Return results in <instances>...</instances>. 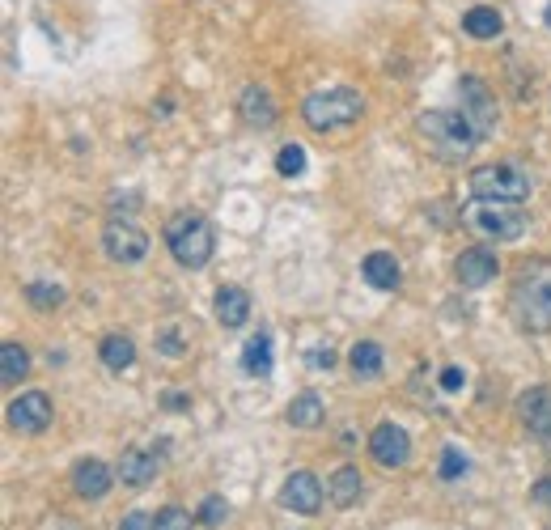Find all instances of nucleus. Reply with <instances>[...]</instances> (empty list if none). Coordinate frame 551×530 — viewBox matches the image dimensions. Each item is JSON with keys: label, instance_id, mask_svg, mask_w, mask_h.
I'll return each instance as SVG.
<instances>
[{"label": "nucleus", "instance_id": "dca6fc26", "mask_svg": "<svg viewBox=\"0 0 551 530\" xmlns=\"http://www.w3.org/2000/svg\"><path fill=\"white\" fill-rule=\"evenodd\" d=\"M361 276L369 280L373 289H382V293H395V289H399V280H403V272H399V259L390 255V251H373V255H365V263H361Z\"/></svg>", "mask_w": 551, "mask_h": 530}, {"label": "nucleus", "instance_id": "cd10ccee", "mask_svg": "<svg viewBox=\"0 0 551 530\" xmlns=\"http://www.w3.org/2000/svg\"><path fill=\"white\" fill-rule=\"evenodd\" d=\"M225 522H229V501H225V497H208V501L200 505V526L217 530V526H225Z\"/></svg>", "mask_w": 551, "mask_h": 530}, {"label": "nucleus", "instance_id": "412c9836", "mask_svg": "<svg viewBox=\"0 0 551 530\" xmlns=\"http://www.w3.org/2000/svg\"><path fill=\"white\" fill-rule=\"evenodd\" d=\"M323 416H327V408H323V395H318V391H301L289 403V424H293V429H318Z\"/></svg>", "mask_w": 551, "mask_h": 530}, {"label": "nucleus", "instance_id": "bb28decb", "mask_svg": "<svg viewBox=\"0 0 551 530\" xmlns=\"http://www.w3.org/2000/svg\"><path fill=\"white\" fill-rule=\"evenodd\" d=\"M276 170L284 174V179H297V174H306V149L301 145H284L276 153Z\"/></svg>", "mask_w": 551, "mask_h": 530}, {"label": "nucleus", "instance_id": "f03ea898", "mask_svg": "<svg viewBox=\"0 0 551 530\" xmlns=\"http://www.w3.org/2000/svg\"><path fill=\"white\" fill-rule=\"evenodd\" d=\"M416 132L441 162H467L479 145V132L471 128V119L462 111H424L416 119Z\"/></svg>", "mask_w": 551, "mask_h": 530}, {"label": "nucleus", "instance_id": "b1692460", "mask_svg": "<svg viewBox=\"0 0 551 530\" xmlns=\"http://www.w3.org/2000/svg\"><path fill=\"white\" fill-rule=\"evenodd\" d=\"M26 374H30L26 348L13 344V340H5V344H0V378H5V382H22Z\"/></svg>", "mask_w": 551, "mask_h": 530}, {"label": "nucleus", "instance_id": "9b49d317", "mask_svg": "<svg viewBox=\"0 0 551 530\" xmlns=\"http://www.w3.org/2000/svg\"><path fill=\"white\" fill-rule=\"evenodd\" d=\"M56 408H51V395L47 391H22L9 403V424L17 433H43Z\"/></svg>", "mask_w": 551, "mask_h": 530}, {"label": "nucleus", "instance_id": "473e14b6", "mask_svg": "<svg viewBox=\"0 0 551 530\" xmlns=\"http://www.w3.org/2000/svg\"><path fill=\"white\" fill-rule=\"evenodd\" d=\"M310 365H314V369H331V365H335V352H331V348H314V352H310Z\"/></svg>", "mask_w": 551, "mask_h": 530}, {"label": "nucleus", "instance_id": "c85d7f7f", "mask_svg": "<svg viewBox=\"0 0 551 530\" xmlns=\"http://www.w3.org/2000/svg\"><path fill=\"white\" fill-rule=\"evenodd\" d=\"M157 530H191V514L183 505H166V509H157V518H153Z\"/></svg>", "mask_w": 551, "mask_h": 530}, {"label": "nucleus", "instance_id": "72a5a7b5", "mask_svg": "<svg viewBox=\"0 0 551 530\" xmlns=\"http://www.w3.org/2000/svg\"><path fill=\"white\" fill-rule=\"evenodd\" d=\"M530 501H539V505H551V480H539L535 488H530Z\"/></svg>", "mask_w": 551, "mask_h": 530}, {"label": "nucleus", "instance_id": "ddd939ff", "mask_svg": "<svg viewBox=\"0 0 551 530\" xmlns=\"http://www.w3.org/2000/svg\"><path fill=\"white\" fill-rule=\"evenodd\" d=\"M496 272H501V268H496V255L484 251V246H471V251H462L454 259V276H458L462 289H484Z\"/></svg>", "mask_w": 551, "mask_h": 530}, {"label": "nucleus", "instance_id": "423d86ee", "mask_svg": "<svg viewBox=\"0 0 551 530\" xmlns=\"http://www.w3.org/2000/svg\"><path fill=\"white\" fill-rule=\"evenodd\" d=\"M471 196L475 200L522 204L530 196V179L518 166H479V170H471Z\"/></svg>", "mask_w": 551, "mask_h": 530}, {"label": "nucleus", "instance_id": "c756f323", "mask_svg": "<svg viewBox=\"0 0 551 530\" xmlns=\"http://www.w3.org/2000/svg\"><path fill=\"white\" fill-rule=\"evenodd\" d=\"M462 471H467V458L450 446L446 454H441V480H462Z\"/></svg>", "mask_w": 551, "mask_h": 530}, {"label": "nucleus", "instance_id": "a211bd4d", "mask_svg": "<svg viewBox=\"0 0 551 530\" xmlns=\"http://www.w3.org/2000/svg\"><path fill=\"white\" fill-rule=\"evenodd\" d=\"M246 318H251V297H246V289H238V285L217 289V323L234 331Z\"/></svg>", "mask_w": 551, "mask_h": 530}, {"label": "nucleus", "instance_id": "7c9ffc66", "mask_svg": "<svg viewBox=\"0 0 551 530\" xmlns=\"http://www.w3.org/2000/svg\"><path fill=\"white\" fill-rule=\"evenodd\" d=\"M441 391L446 395H454V391H462V386H467V369H458V365H450V369H441Z\"/></svg>", "mask_w": 551, "mask_h": 530}, {"label": "nucleus", "instance_id": "20e7f679", "mask_svg": "<svg viewBox=\"0 0 551 530\" xmlns=\"http://www.w3.org/2000/svg\"><path fill=\"white\" fill-rule=\"evenodd\" d=\"M166 246L170 255L183 263V268H204L217 251V238H212V225L200 217V212H179V217L166 221Z\"/></svg>", "mask_w": 551, "mask_h": 530}, {"label": "nucleus", "instance_id": "6e6552de", "mask_svg": "<svg viewBox=\"0 0 551 530\" xmlns=\"http://www.w3.org/2000/svg\"><path fill=\"white\" fill-rule=\"evenodd\" d=\"M102 251L111 263H140L149 255V234L132 221H111L102 229Z\"/></svg>", "mask_w": 551, "mask_h": 530}, {"label": "nucleus", "instance_id": "9d476101", "mask_svg": "<svg viewBox=\"0 0 551 530\" xmlns=\"http://www.w3.org/2000/svg\"><path fill=\"white\" fill-rule=\"evenodd\" d=\"M280 505L289 509V514L314 518L318 509H323V484H318V475H310V471H293L289 480H284V488H280Z\"/></svg>", "mask_w": 551, "mask_h": 530}, {"label": "nucleus", "instance_id": "0eeeda50", "mask_svg": "<svg viewBox=\"0 0 551 530\" xmlns=\"http://www.w3.org/2000/svg\"><path fill=\"white\" fill-rule=\"evenodd\" d=\"M458 98H462V115L471 119V128L479 132V140L496 132V94L488 90L479 77H462L458 81Z\"/></svg>", "mask_w": 551, "mask_h": 530}, {"label": "nucleus", "instance_id": "f3484780", "mask_svg": "<svg viewBox=\"0 0 551 530\" xmlns=\"http://www.w3.org/2000/svg\"><path fill=\"white\" fill-rule=\"evenodd\" d=\"M238 111H242V119L251 123V128H272V123H276V102H272V94L263 90V85H246L242 98H238Z\"/></svg>", "mask_w": 551, "mask_h": 530}, {"label": "nucleus", "instance_id": "5701e85b", "mask_svg": "<svg viewBox=\"0 0 551 530\" xmlns=\"http://www.w3.org/2000/svg\"><path fill=\"white\" fill-rule=\"evenodd\" d=\"M501 26H505L501 13L488 9V5H475V9H467V17H462V30H467L471 39H496Z\"/></svg>", "mask_w": 551, "mask_h": 530}, {"label": "nucleus", "instance_id": "c9c22d12", "mask_svg": "<svg viewBox=\"0 0 551 530\" xmlns=\"http://www.w3.org/2000/svg\"><path fill=\"white\" fill-rule=\"evenodd\" d=\"M547 26H551V5H547Z\"/></svg>", "mask_w": 551, "mask_h": 530}, {"label": "nucleus", "instance_id": "393cba45", "mask_svg": "<svg viewBox=\"0 0 551 530\" xmlns=\"http://www.w3.org/2000/svg\"><path fill=\"white\" fill-rule=\"evenodd\" d=\"M348 365L357 369L361 378H378V374H382V348L373 344V340L352 344V352H348Z\"/></svg>", "mask_w": 551, "mask_h": 530}, {"label": "nucleus", "instance_id": "1a4fd4ad", "mask_svg": "<svg viewBox=\"0 0 551 530\" xmlns=\"http://www.w3.org/2000/svg\"><path fill=\"white\" fill-rule=\"evenodd\" d=\"M369 454H373V463L378 467H403L407 458H412V437H407V429H399L395 420H386L378 424V429L369 433Z\"/></svg>", "mask_w": 551, "mask_h": 530}, {"label": "nucleus", "instance_id": "f704fd0d", "mask_svg": "<svg viewBox=\"0 0 551 530\" xmlns=\"http://www.w3.org/2000/svg\"><path fill=\"white\" fill-rule=\"evenodd\" d=\"M166 408L170 412H183L187 408V395H166Z\"/></svg>", "mask_w": 551, "mask_h": 530}, {"label": "nucleus", "instance_id": "2f4dec72", "mask_svg": "<svg viewBox=\"0 0 551 530\" xmlns=\"http://www.w3.org/2000/svg\"><path fill=\"white\" fill-rule=\"evenodd\" d=\"M119 530H157V526H153V518L145 514V509H132V514L119 522Z\"/></svg>", "mask_w": 551, "mask_h": 530}, {"label": "nucleus", "instance_id": "4468645a", "mask_svg": "<svg viewBox=\"0 0 551 530\" xmlns=\"http://www.w3.org/2000/svg\"><path fill=\"white\" fill-rule=\"evenodd\" d=\"M157 467H162V458H157L153 450L132 446V450H123V454H119L115 480H119V484H128V488H145V484H153Z\"/></svg>", "mask_w": 551, "mask_h": 530}, {"label": "nucleus", "instance_id": "f257e3e1", "mask_svg": "<svg viewBox=\"0 0 551 530\" xmlns=\"http://www.w3.org/2000/svg\"><path fill=\"white\" fill-rule=\"evenodd\" d=\"M509 310L522 331L530 335L551 331V259L522 263L518 280H513V293H509Z\"/></svg>", "mask_w": 551, "mask_h": 530}, {"label": "nucleus", "instance_id": "f8f14e48", "mask_svg": "<svg viewBox=\"0 0 551 530\" xmlns=\"http://www.w3.org/2000/svg\"><path fill=\"white\" fill-rule=\"evenodd\" d=\"M518 416L530 429V437L551 441V386H530L518 395Z\"/></svg>", "mask_w": 551, "mask_h": 530}, {"label": "nucleus", "instance_id": "6ab92c4d", "mask_svg": "<svg viewBox=\"0 0 551 530\" xmlns=\"http://www.w3.org/2000/svg\"><path fill=\"white\" fill-rule=\"evenodd\" d=\"M361 471L357 467H340V471H335L331 475V480H327V501L335 505V509H352V505H357L361 501Z\"/></svg>", "mask_w": 551, "mask_h": 530}, {"label": "nucleus", "instance_id": "aec40b11", "mask_svg": "<svg viewBox=\"0 0 551 530\" xmlns=\"http://www.w3.org/2000/svg\"><path fill=\"white\" fill-rule=\"evenodd\" d=\"M242 369L251 378H268L272 374V335L268 331H259V335H251L246 340V348H242Z\"/></svg>", "mask_w": 551, "mask_h": 530}, {"label": "nucleus", "instance_id": "4be33fe9", "mask_svg": "<svg viewBox=\"0 0 551 530\" xmlns=\"http://www.w3.org/2000/svg\"><path fill=\"white\" fill-rule=\"evenodd\" d=\"M98 357H102L106 369L123 374V369H132V361H136V344L128 340V335H106L102 348H98Z\"/></svg>", "mask_w": 551, "mask_h": 530}, {"label": "nucleus", "instance_id": "2eb2a0df", "mask_svg": "<svg viewBox=\"0 0 551 530\" xmlns=\"http://www.w3.org/2000/svg\"><path fill=\"white\" fill-rule=\"evenodd\" d=\"M111 484H115V475H111V467H106L102 458H81V463L73 467V492H77V497H85V501L106 497Z\"/></svg>", "mask_w": 551, "mask_h": 530}, {"label": "nucleus", "instance_id": "a878e982", "mask_svg": "<svg viewBox=\"0 0 551 530\" xmlns=\"http://www.w3.org/2000/svg\"><path fill=\"white\" fill-rule=\"evenodd\" d=\"M26 302L39 310H56V306H64V289L47 285V280H34V285H26Z\"/></svg>", "mask_w": 551, "mask_h": 530}, {"label": "nucleus", "instance_id": "7ed1b4c3", "mask_svg": "<svg viewBox=\"0 0 551 530\" xmlns=\"http://www.w3.org/2000/svg\"><path fill=\"white\" fill-rule=\"evenodd\" d=\"M365 115V98L361 90H348V85H331V90H314L301 102V119L310 123L314 132H331V128H348Z\"/></svg>", "mask_w": 551, "mask_h": 530}, {"label": "nucleus", "instance_id": "39448f33", "mask_svg": "<svg viewBox=\"0 0 551 530\" xmlns=\"http://www.w3.org/2000/svg\"><path fill=\"white\" fill-rule=\"evenodd\" d=\"M462 221H467L479 238H496V242H518L526 234V212L505 200H475L462 208Z\"/></svg>", "mask_w": 551, "mask_h": 530}]
</instances>
